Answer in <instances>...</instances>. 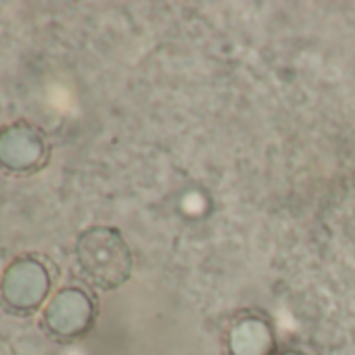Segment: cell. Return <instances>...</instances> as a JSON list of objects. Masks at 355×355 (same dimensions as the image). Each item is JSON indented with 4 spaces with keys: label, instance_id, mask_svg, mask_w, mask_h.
<instances>
[{
    "label": "cell",
    "instance_id": "cell-1",
    "mask_svg": "<svg viewBox=\"0 0 355 355\" xmlns=\"http://www.w3.org/2000/svg\"><path fill=\"white\" fill-rule=\"evenodd\" d=\"M78 263L94 286L115 288L128 280L132 255L117 230L92 228L78 241Z\"/></svg>",
    "mask_w": 355,
    "mask_h": 355
}]
</instances>
